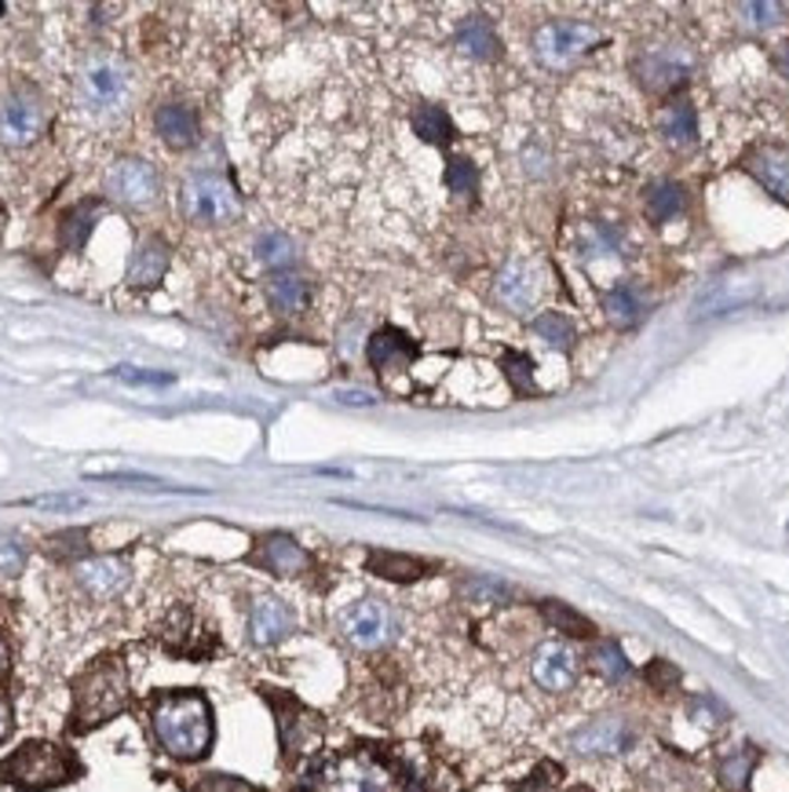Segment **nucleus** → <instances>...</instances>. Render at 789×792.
Wrapping results in <instances>:
<instances>
[{
  "label": "nucleus",
  "instance_id": "1a4fd4ad",
  "mask_svg": "<svg viewBox=\"0 0 789 792\" xmlns=\"http://www.w3.org/2000/svg\"><path fill=\"white\" fill-rule=\"evenodd\" d=\"M107 194L121 205L146 209L158 201V172L143 158H121L107 172Z\"/></svg>",
  "mask_w": 789,
  "mask_h": 792
},
{
  "label": "nucleus",
  "instance_id": "a18cd8bd",
  "mask_svg": "<svg viewBox=\"0 0 789 792\" xmlns=\"http://www.w3.org/2000/svg\"><path fill=\"white\" fill-rule=\"evenodd\" d=\"M11 705H8V698H0V741H4L11 734Z\"/></svg>",
  "mask_w": 789,
  "mask_h": 792
},
{
  "label": "nucleus",
  "instance_id": "c756f323",
  "mask_svg": "<svg viewBox=\"0 0 789 792\" xmlns=\"http://www.w3.org/2000/svg\"><path fill=\"white\" fill-rule=\"evenodd\" d=\"M680 209H684V191H680L676 183L661 180V183H655V186L647 191V212H650V220L666 223V220H672Z\"/></svg>",
  "mask_w": 789,
  "mask_h": 792
},
{
  "label": "nucleus",
  "instance_id": "423d86ee",
  "mask_svg": "<svg viewBox=\"0 0 789 792\" xmlns=\"http://www.w3.org/2000/svg\"><path fill=\"white\" fill-rule=\"evenodd\" d=\"M48 129V106L33 88H19L0 103V143L4 146H30Z\"/></svg>",
  "mask_w": 789,
  "mask_h": 792
},
{
  "label": "nucleus",
  "instance_id": "f03ea898",
  "mask_svg": "<svg viewBox=\"0 0 789 792\" xmlns=\"http://www.w3.org/2000/svg\"><path fill=\"white\" fill-rule=\"evenodd\" d=\"M129 705V672L118 653H107L73 679V731H95Z\"/></svg>",
  "mask_w": 789,
  "mask_h": 792
},
{
  "label": "nucleus",
  "instance_id": "4468645a",
  "mask_svg": "<svg viewBox=\"0 0 789 792\" xmlns=\"http://www.w3.org/2000/svg\"><path fill=\"white\" fill-rule=\"evenodd\" d=\"M256 562L274 577H300L311 570L307 548L290 534H267L256 548Z\"/></svg>",
  "mask_w": 789,
  "mask_h": 792
},
{
  "label": "nucleus",
  "instance_id": "6e6552de",
  "mask_svg": "<svg viewBox=\"0 0 789 792\" xmlns=\"http://www.w3.org/2000/svg\"><path fill=\"white\" fill-rule=\"evenodd\" d=\"M322 792H395V778L373 757H341L322 771Z\"/></svg>",
  "mask_w": 789,
  "mask_h": 792
},
{
  "label": "nucleus",
  "instance_id": "72a5a7b5",
  "mask_svg": "<svg viewBox=\"0 0 789 792\" xmlns=\"http://www.w3.org/2000/svg\"><path fill=\"white\" fill-rule=\"evenodd\" d=\"M92 220H95V205H81V209L67 212V220H62V226H59L62 245H70V248L84 245L88 234H92Z\"/></svg>",
  "mask_w": 789,
  "mask_h": 792
},
{
  "label": "nucleus",
  "instance_id": "7c9ffc66",
  "mask_svg": "<svg viewBox=\"0 0 789 792\" xmlns=\"http://www.w3.org/2000/svg\"><path fill=\"white\" fill-rule=\"evenodd\" d=\"M542 613H545V621L553 625V628H559V632H567V636H574V639H585V636H593V621L588 618H581L578 610H570L567 602H556V599H548L545 607H542Z\"/></svg>",
  "mask_w": 789,
  "mask_h": 792
},
{
  "label": "nucleus",
  "instance_id": "0eeeda50",
  "mask_svg": "<svg viewBox=\"0 0 789 792\" xmlns=\"http://www.w3.org/2000/svg\"><path fill=\"white\" fill-rule=\"evenodd\" d=\"M341 632L351 647L381 650L395 639V610L384 599H358L341 613Z\"/></svg>",
  "mask_w": 789,
  "mask_h": 792
},
{
  "label": "nucleus",
  "instance_id": "ea45409f",
  "mask_svg": "<svg viewBox=\"0 0 789 792\" xmlns=\"http://www.w3.org/2000/svg\"><path fill=\"white\" fill-rule=\"evenodd\" d=\"M691 720L701 723V727H717L720 720H728V709H724L717 698H695L691 701Z\"/></svg>",
  "mask_w": 789,
  "mask_h": 792
},
{
  "label": "nucleus",
  "instance_id": "b1692460",
  "mask_svg": "<svg viewBox=\"0 0 789 792\" xmlns=\"http://www.w3.org/2000/svg\"><path fill=\"white\" fill-rule=\"evenodd\" d=\"M457 48H461V52H465V55H472V59H494V55H497V48H500V41H497L494 27H490V19L472 16V19L461 22V30H457Z\"/></svg>",
  "mask_w": 789,
  "mask_h": 792
},
{
  "label": "nucleus",
  "instance_id": "473e14b6",
  "mask_svg": "<svg viewBox=\"0 0 789 792\" xmlns=\"http://www.w3.org/2000/svg\"><path fill=\"white\" fill-rule=\"evenodd\" d=\"M604 311H607V318L614 325H633L636 318H640L644 304L636 299L633 288H610V293L604 296Z\"/></svg>",
  "mask_w": 789,
  "mask_h": 792
},
{
  "label": "nucleus",
  "instance_id": "f8f14e48",
  "mask_svg": "<svg viewBox=\"0 0 789 792\" xmlns=\"http://www.w3.org/2000/svg\"><path fill=\"white\" fill-rule=\"evenodd\" d=\"M633 745V727L621 720V715H604V720H593L578 727L570 734V749L578 757H618Z\"/></svg>",
  "mask_w": 789,
  "mask_h": 792
},
{
  "label": "nucleus",
  "instance_id": "49530a36",
  "mask_svg": "<svg viewBox=\"0 0 789 792\" xmlns=\"http://www.w3.org/2000/svg\"><path fill=\"white\" fill-rule=\"evenodd\" d=\"M33 505H41V508H73V505H81V500H73V497H41V500H33Z\"/></svg>",
  "mask_w": 789,
  "mask_h": 792
},
{
  "label": "nucleus",
  "instance_id": "2f4dec72",
  "mask_svg": "<svg viewBox=\"0 0 789 792\" xmlns=\"http://www.w3.org/2000/svg\"><path fill=\"white\" fill-rule=\"evenodd\" d=\"M534 333L545 339L548 347H559V351H570L574 347V325L570 318H563L559 311H545L534 318Z\"/></svg>",
  "mask_w": 789,
  "mask_h": 792
},
{
  "label": "nucleus",
  "instance_id": "7ed1b4c3",
  "mask_svg": "<svg viewBox=\"0 0 789 792\" xmlns=\"http://www.w3.org/2000/svg\"><path fill=\"white\" fill-rule=\"evenodd\" d=\"M78 771H81L78 760H73L62 745H55V741H27V745L16 749L4 763H0V785L41 792V789H55V785L73 782Z\"/></svg>",
  "mask_w": 789,
  "mask_h": 792
},
{
  "label": "nucleus",
  "instance_id": "4c0bfd02",
  "mask_svg": "<svg viewBox=\"0 0 789 792\" xmlns=\"http://www.w3.org/2000/svg\"><path fill=\"white\" fill-rule=\"evenodd\" d=\"M84 540H88L84 530H62L55 537H48V556H55V559H81Z\"/></svg>",
  "mask_w": 789,
  "mask_h": 792
},
{
  "label": "nucleus",
  "instance_id": "393cba45",
  "mask_svg": "<svg viewBox=\"0 0 789 792\" xmlns=\"http://www.w3.org/2000/svg\"><path fill=\"white\" fill-rule=\"evenodd\" d=\"M753 766H757V749L742 745V749H735L720 760L717 778L728 792H749V774H753Z\"/></svg>",
  "mask_w": 789,
  "mask_h": 792
},
{
  "label": "nucleus",
  "instance_id": "20e7f679",
  "mask_svg": "<svg viewBox=\"0 0 789 792\" xmlns=\"http://www.w3.org/2000/svg\"><path fill=\"white\" fill-rule=\"evenodd\" d=\"M180 209L191 223L202 226H223L242 212V201L227 175L216 172H198L180 186Z\"/></svg>",
  "mask_w": 789,
  "mask_h": 792
},
{
  "label": "nucleus",
  "instance_id": "9b49d317",
  "mask_svg": "<svg viewBox=\"0 0 789 792\" xmlns=\"http://www.w3.org/2000/svg\"><path fill=\"white\" fill-rule=\"evenodd\" d=\"M296 632V613L279 596H256L249 602V639L256 647H279Z\"/></svg>",
  "mask_w": 789,
  "mask_h": 792
},
{
  "label": "nucleus",
  "instance_id": "09e8293b",
  "mask_svg": "<svg viewBox=\"0 0 789 792\" xmlns=\"http://www.w3.org/2000/svg\"><path fill=\"white\" fill-rule=\"evenodd\" d=\"M8 672V647H4V639H0V679H4Z\"/></svg>",
  "mask_w": 789,
  "mask_h": 792
},
{
  "label": "nucleus",
  "instance_id": "dca6fc26",
  "mask_svg": "<svg viewBox=\"0 0 789 792\" xmlns=\"http://www.w3.org/2000/svg\"><path fill=\"white\" fill-rule=\"evenodd\" d=\"M169 260H172V245L165 237L150 234L135 245V253L129 260V285L135 288H154L169 271Z\"/></svg>",
  "mask_w": 789,
  "mask_h": 792
},
{
  "label": "nucleus",
  "instance_id": "39448f33",
  "mask_svg": "<svg viewBox=\"0 0 789 792\" xmlns=\"http://www.w3.org/2000/svg\"><path fill=\"white\" fill-rule=\"evenodd\" d=\"M596 41H599V30L588 27V22L556 19V22H545V27L534 33V52L548 70H563L578 55H585Z\"/></svg>",
  "mask_w": 789,
  "mask_h": 792
},
{
  "label": "nucleus",
  "instance_id": "e433bc0d",
  "mask_svg": "<svg viewBox=\"0 0 789 792\" xmlns=\"http://www.w3.org/2000/svg\"><path fill=\"white\" fill-rule=\"evenodd\" d=\"M500 366H505L512 387H516L519 395H534V362L519 355V351H505V358H500Z\"/></svg>",
  "mask_w": 789,
  "mask_h": 792
},
{
  "label": "nucleus",
  "instance_id": "c9c22d12",
  "mask_svg": "<svg viewBox=\"0 0 789 792\" xmlns=\"http://www.w3.org/2000/svg\"><path fill=\"white\" fill-rule=\"evenodd\" d=\"M446 186H449V194L472 197L475 191H479V169H475L472 161H465V158H454L446 165Z\"/></svg>",
  "mask_w": 789,
  "mask_h": 792
},
{
  "label": "nucleus",
  "instance_id": "58836bf2",
  "mask_svg": "<svg viewBox=\"0 0 789 792\" xmlns=\"http://www.w3.org/2000/svg\"><path fill=\"white\" fill-rule=\"evenodd\" d=\"M27 562V545L19 537H0V577H16Z\"/></svg>",
  "mask_w": 789,
  "mask_h": 792
},
{
  "label": "nucleus",
  "instance_id": "cd10ccee",
  "mask_svg": "<svg viewBox=\"0 0 789 792\" xmlns=\"http://www.w3.org/2000/svg\"><path fill=\"white\" fill-rule=\"evenodd\" d=\"M593 664L599 676H607L610 683H621V679L633 676V664L625 658V650L618 647V639H596L593 643Z\"/></svg>",
  "mask_w": 789,
  "mask_h": 792
},
{
  "label": "nucleus",
  "instance_id": "37998d69",
  "mask_svg": "<svg viewBox=\"0 0 789 792\" xmlns=\"http://www.w3.org/2000/svg\"><path fill=\"white\" fill-rule=\"evenodd\" d=\"M742 16H749L757 22V27H771V22H779V16H782V8L779 4H753V0H749V4H742Z\"/></svg>",
  "mask_w": 789,
  "mask_h": 792
},
{
  "label": "nucleus",
  "instance_id": "bb28decb",
  "mask_svg": "<svg viewBox=\"0 0 789 792\" xmlns=\"http://www.w3.org/2000/svg\"><path fill=\"white\" fill-rule=\"evenodd\" d=\"M661 132L672 146H691L698 140V118H695V106L691 103H672L661 118Z\"/></svg>",
  "mask_w": 789,
  "mask_h": 792
},
{
  "label": "nucleus",
  "instance_id": "79ce46f5",
  "mask_svg": "<svg viewBox=\"0 0 789 792\" xmlns=\"http://www.w3.org/2000/svg\"><path fill=\"white\" fill-rule=\"evenodd\" d=\"M114 376H118V380H129V384H154V387L172 384L169 373H146V369H132V366H118Z\"/></svg>",
  "mask_w": 789,
  "mask_h": 792
},
{
  "label": "nucleus",
  "instance_id": "ddd939ff",
  "mask_svg": "<svg viewBox=\"0 0 789 792\" xmlns=\"http://www.w3.org/2000/svg\"><path fill=\"white\" fill-rule=\"evenodd\" d=\"M78 585L84 588L92 599H118L132 581V566L121 556H95V559H81L78 562Z\"/></svg>",
  "mask_w": 789,
  "mask_h": 792
},
{
  "label": "nucleus",
  "instance_id": "de8ad7c7",
  "mask_svg": "<svg viewBox=\"0 0 789 792\" xmlns=\"http://www.w3.org/2000/svg\"><path fill=\"white\" fill-rule=\"evenodd\" d=\"M775 67H779V73L789 81V41L779 48V55H775Z\"/></svg>",
  "mask_w": 789,
  "mask_h": 792
},
{
  "label": "nucleus",
  "instance_id": "f257e3e1",
  "mask_svg": "<svg viewBox=\"0 0 789 792\" xmlns=\"http://www.w3.org/2000/svg\"><path fill=\"white\" fill-rule=\"evenodd\" d=\"M150 731L165 757L180 763H198L209 757L216 727L205 694L198 690H169L150 701Z\"/></svg>",
  "mask_w": 789,
  "mask_h": 792
},
{
  "label": "nucleus",
  "instance_id": "5701e85b",
  "mask_svg": "<svg viewBox=\"0 0 789 792\" xmlns=\"http://www.w3.org/2000/svg\"><path fill=\"white\" fill-rule=\"evenodd\" d=\"M366 566H370V573H377L384 581H395V585L417 581V577H424V570H428V562H421L413 556H398V551H370Z\"/></svg>",
  "mask_w": 789,
  "mask_h": 792
},
{
  "label": "nucleus",
  "instance_id": "f3484780",
  "mask_svg": "<svg viewBox=\"0 0 789 792\" xmlns=\"http://www.w3.org/2000/svg\"><path fill=\"white\" fill-rule=\"evenodd\" d=\"M537 271L530 267V263H523V260H512L505 271H500V278H497V299L505 304L508 311H516V314H526L530 311V304L537 299Z\"/></svg>",
  "mask_w": 789,
  "mask_h": 792
},
{
  "label": "nucleus",
  "instance_id": "c03bdc74",
  "mask_svg": "<svg viewBox=\"0 0 789 792\" xmlns=\"http://www.w3.org/2000/svg\"><path fill=\"white\" fill-rule=\"evenodd\" d=\"M336 398L347 402V406H373V402H377L370 392H336Z\"/></svg>",
  "mask_w": 789,
  "mask_h": 792
},
{
  "label": "nucleus",
  "instance_id": "412c9836",
  "mask_svg": "<svg viewBox=\"0 0 789 792\" xmlns=\"http://www.w3.org/2000/svg\"><path fill=\"white\" fill-rule=\"evenodd\" d=\"M311 299V285L300 278V274L279 271L274 278H267V304L279 314H300Z\"/></svg>",
  "mask_w": 789,
  "mask_h": 792
},
{
  "label": "nucleus",
  "instance_id": "9d476101",
  "mask_svg": "<svg viewBox=\"0 0 789 792\" xmlns=\"http://www.w3.org/2000/svg\"><path fill=\"white\" fill-rule=\"evenodd\" d=\"M530 676L537 687L548 690V694H563V690H570L578 683V653H574L567 643H559V639H548V643L534 650Z\"/></svg>",
  "mask_w": 789,
  "mask_h": 792
},
{
  "label": "nucleus",
  "instance_id": "4be33fe9",
  "mask_svg": "<svg viewBox=\"0 0 789 792\" xmlns=\"http://www.w3.org/2000/svg\"><path fill=\"white\" fill-rule=\"evenodd\" d=\"M687 73V55L676 52V48H666V52H650L644 59V84L650 92H666L676 81H684Z\"/></svg>",
  "mask_w": 789,
  "mask_h": 792
},
{
  "label": "nucleus",
  "instance_id": "aec40b11",
  "mask_svg": "<svg viewBox=\"0 0 789 792\" xmlns=\"http://www.w3.org/2000/svg\"><path fill=\"white\" fill-rule=\"evenodd\" d=\"M366 355H370V366H373V369L387 373V369H403V366H409L417 351H413V339L403 336L398 329H381V333H373V336H370Z\"/></svg>",
  "mask_w": 789,
  "mask_h": 792
},
{
  "label": "nucleus",
  "instance_id": "a19ab883",
  "mask_svg": "<svg viewBox=\"0 0 789 792\" xmlns=\"http://www.w3.org/2000/svg\"><path fill=\"white\" fill-rule=\"evenodd\" d=\"M198 792H260L253 785H245L242 778H231V774H205L198 782Z\"/></svg>",
  "mask_w": 789,
  "mask_h": 792
},
{
  "label": "nucleus",
  "instance_id": "a878e982",
  "mask_svg": "<svg viewBox=\"0 0 789 792\" xmlns=\"http://www.w3.org/2000/svg\"><path fill=\"white\" fill-rule=\"evenodd\" d=\"M413 132H417L424 143L446 146L454 140V121H449V113L443 106H421L413 110Z\"/></svg>",
  "mask_w": 789,
  "mask_h": 792
},
{
  "label": "nucleus",
  "instance_id": "2eb2a0df",
  "mask_svg": "<svg viewBox=\"0 0 789 792\" xmlns=\"http://www.w3.org/2000/svg\"><path fill=\"white\" fill-rule=\"evenodd\" d=\"M81 84H84L88 103H92L95 110H118L121 99H124V88H129L124 70L118 67L114 59H92L88 62Z\"/></svg>",
  "mask_w": 789,
  "mask_h": 792
},
{
  "label": "nucleus",
  "instance_id": "f704fd0d",
  "mask_svg": "<svg viewBox=\"0 0 789 792\" xmlns=\"http://www.w3.org/2000/svg\"><path fill=\"white\" fill-rule=\"evenodd\" d=\"M465 596L472 602H483V607H497V602H505L512 596V588L505 581H497V577H468Z\"/></svg>",
  "mask_w": 789,
  "mask_h": 792
},
{
  "label": "nucleus",
  "instance_id": "6ab92c4d",
  "mask_svg": "<svg viewBox=\"0 0 789 792\" xmlns=\"http://www.w3.org/2000/svg\"><path fill=\"white\" fill-rule=\"evenodd\" d=\"M154 129L161 140H165V146H172V150H186L198 143V118L191 106L165 103L154 113Z\"/></svg>",
  "mask_w": 789,
  "mask_h": 792
},
{
  "label": "nucleus",
  "instance_id": "c85d7f7f",
  "mask_svg": "<svg viewBox=\"0 0 789 792\" xmlns=\"http://www.w3.org/2000/svg\"><path fill=\"white\" fill-rule=\"evenodd\" d=\"M256 260L263 263V267H271V271L290 267V263L296 260V242H293L290 234H282V231L260 234L256 237Z\"/></svg>",
  "mask_w": 789,
  "mask_h": 792
},
{
  "label": "nucleus",
  "instance_id": "a211bd4d",
  "mask_svg": "<svg viewBox=\"0 0 789 792\" xmlns=\"http://www.w3.org/2000/svg\"><path fill=\"white\" fill-rule=\"evenodd\" d=\"M746 172L753 175L763 191L789 201V154L786 150H775V146L753 150V154L746 158Z\"/></svg>",
  "mask_w": 789,
  "mask_h": 792
}]
</instances>
